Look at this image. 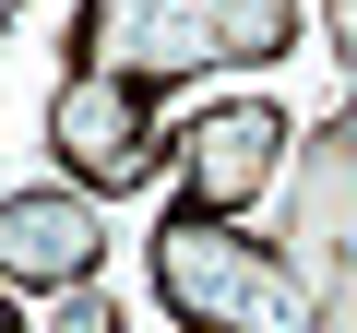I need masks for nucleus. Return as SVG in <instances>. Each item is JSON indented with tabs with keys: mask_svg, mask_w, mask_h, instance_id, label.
<instances>
[{
	"mask_svg": "<svg viewBox=\"0 0 357 333\" xmlns=\"http://www.w3.org/2000/svg\"><path fill=\"white\" fill-rule=\"evenodd\" d=\"M48 143H60V166H72V191H84V203H119V191L167 179V143H178V131L155 119L143 84L60 72V84H48Z\"/></svg>",
	"mask_w": 357,
	"mask_h": 333,
	"instance_id": "obj_3",
	"label": "nucleus"
},
{
	"mask_svg": "<svg viewBox=\"0 0 357 333\" xmlns=\"http://www.w3.org/2000/svg\"><path fill=\"white\" fill-rule=\"evenodd\" d=\"M274 191H286V215L262 250L298 286V333H357V95L286 143Z\"/></svg>",
	"mask_w": 357,
	"mask_h": 333,
	"instance_id": "obj_2",
	"label": "nucleus"
},
{
	"mask_svg": "<svg viewBox=\"0 0 357 333\" xmlns=\"http://www.w3.org/2000/svg\"><path fill=\"white\" fill-rule=\"evenodd\" d=\"M107 262V215L84 191H13L0 203V286L13 297H72Z\"/></svg>",
	"mask_w": 357,
	"mask_h": 333,
	"instance_id": "obj_5",
	"label": "nucleus"
},
{
	"mask_svg": "<svg viewBox=\"0 0 357 333\" xmlns=\"http://www.w3.org/2000/svg\"><path fill=\"white\" fill-rule=\"evenodd\" d=\"M0 333H24V297H13V286H0Z\"/></svg>",
	"mask_w": 357,
	"mask_h": 333,
	"instance_id": "obj_8",
	"label": "nucleus"
},
{
	"mask_svg": "<svg viewBox=\"0 0 357 333\" xmlns=\"http://www.w3.org/2000/svg\"><path fill=\"white\" fill-rule=\"evenodd\" d=\"M72 333H119V309H107L96 286H72Z\"/></svg>",
	"mask_w": 357,
	"mask_h": 333,
	"instance_id": "obj_7",
	"label": "nucleus"
},
{
	"mask_svg": "<svg viewBox=\"0 0 357 333\" xmlns=\"http://www.w3.org/2000/svg\"><path fill=\"white\" fill-rule=\"evenodd\" d=\"M298 48V0H84L72 13V72L107 84H191V72H262Z\"/></svg>",
	"mask_w": 357,
	"mask_h": 333,
	"instance_id": "obj_1",
	"label": "nucleus"
},
{
	"mask_svg": "<svg viewBox=\"0 0 357 333\" xmlns=\"http://www.w3.org/2000/svg\"><path fill=\"white\" fill-rule=\"evenodd\" d=\"M286 107H262V95H227V107H203L191 131H178L167 143V166H178V203H191V215H250L274 179H286Z\"/></svg>",
	"mask_w": 357,
	"mask_h": 333,
	"instance_id": "obj_4",
	"label": "nucleus"
},
{
	"mask_svg": "<svg viewBox=\"0 0 357 333\" xmlns=\"http://www.w3.org/2000/svg\"><path fill=\"white\" fill-rule=\"evenodd\" d=\"M13 13H24V0H0V24H13Z\"/></svg>",
	"mask_w": 357,
	"mask_h": 333,
	"instance_id": "obj_9",
	"label": "nucleus"
},
{
	"mask_svg": "<svg viewBox=\"0 0 357 333\" xmlns=\"http://www.w3.org/2000/svg\"><path fill=\"white\" fill-rule=\"evenodd\" d=\"M321 36H333V60H345V95H357V0H321Z\"/></svg>",
	"mask_w": 357,
	"mask_h": 333,
	"instance_id": "obj_6",
	"label": "nucleus"
}]
</instances>
